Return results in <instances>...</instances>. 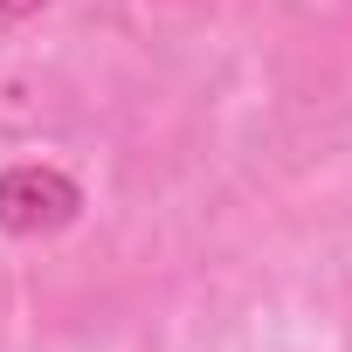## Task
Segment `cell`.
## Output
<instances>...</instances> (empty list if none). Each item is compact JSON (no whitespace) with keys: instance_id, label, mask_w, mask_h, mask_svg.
<instances>
[{"instance_id":"6da1fadb","label":"cell","mask_w":352,"mask_h":352,"mask_svg":"<svg viewBox=\"0 0 352 352\" xmlns=\"http://www.w3.org/2000/svg\"><path fill=\"white\" fill-rule=\"evenodd\" d=\"M76 214H83L76 173L42 166V159L0 166V235H21V242H35V235H63Z\"/></svg>"}]
</instances>
